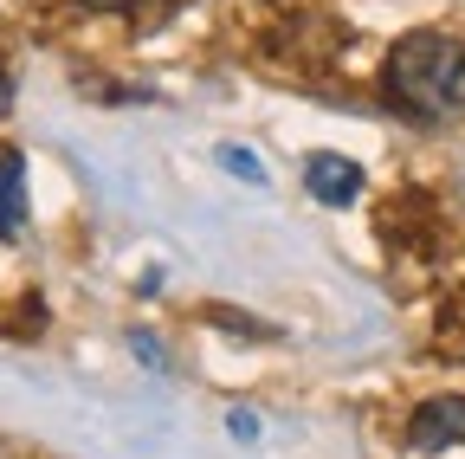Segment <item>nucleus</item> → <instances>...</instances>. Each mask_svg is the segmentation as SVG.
Returning a JSON list of instances; mask_svg holds the SVG:
<instances>
[{
	"mask_svg": "<svg viewBox=\"0 0 465 459\" xmlns=\"http://www.w3.org/2000/svg\"><path fill=\"white\" fill-rule=\"evenodd\" d=\"M388 97L414 124H446L465 110V39L459 33H407L388 59Z\"/></svg>",
	"mask_w": 465,
	"mask_h": 459,
	"instance_id": "1",
	"label": "nucleus"
},
{
	"mask_svg": "<svg viewBox=\"0 0 465 459\" xmlns=\"http://www.w3.org/2000/svg\"><path fill=\"white\" fill-rule=\"evenodd\" d=\"M407 446L414 453H440V446H465V394H433L407 421Z\"/></svg>",
	"mask_w": 465,
	"mask_h": 459,
	"instance_id": "2",
	"label": "nucleus"
},
{
	"mask_svg": "<svg viewBox=\"0 0 465 459\" xmlns=\"http://www.w3.org/2000/svg\"><path fill=\"white\" fill-rule=\"evenodd\" d=\"M304 188H311L323 207H349V201L362 195V168L342 162V155H311V162H304Z\"/></svg>",
	"mask_w": 465,
	"mask_h": 459,
	"instance_id": "3",
	"label": "nucleus"
},
{
	"mask_svg": "<svg viewBox=\"0 0 465 459\" xmlns=\"http://www.w3.org/2000/svg\"><path fill=\"white\" fill-rule=\"evenodd\" d=\"M20 234V155H0V240Z\"/></svg>",
	"mask_w": 465,
	"mask_h": 459,
	"instance_id": "4",
	"label": "nucleus"
},
{
	"mask_svg": "<svg viewBox=\"0 0 465 459\" xmlns=\"http://www.w3.org/2000/svg\"><path fill=\"white\" fill-rule=\"evenodd\" d=\"M220 162H226V168H240L246 182H259V162H252V155H240V149H220Z\"/></svg>",
	"mask_w": 465,
	"mask_h": 459,
	"instance_id": "5",
	"label": "nucleus"
},
{
	"mask_svg": "<svg viewBox=\"0 0 465 459\" xmlns=\"http://www.w3.org/2000/svg\"><path fill=\"white\" fill-rule=\"evenodd\" d=\"M84 7H136V0H84Z\"/></svg>",
	"mask_w": 465,
	"mask_h": 459,
	"instance_id": "6",
	"label": "nucleus"
},
{
	"mask_svg": "<svg viewBox=\"0 0 465 459\" xmlns=\"http://www.w3.org/2000/svg\"><path fill=\"white\" fill-rule=\"evenodd\" d=\"M0 110H7V78H0Z\"/></svg>",
	"mask_w": 465,
	"mask_h": 459,
	"instance_id": "7",
	"label": "nucleus"
}]
</instances>
